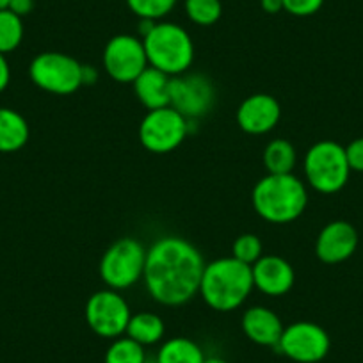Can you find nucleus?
<instances>
[{"instance_id":"f257e3e1","label":"nucleus","mask_w":363,"mask_h":363,"mask_svg":"<svg viewBox=\"0 0 363 363\" xmlns=\"http://www.w3.org/2000/svg\"><path fill=\"white\" fill-rule=\"evenodd\" d=\"M203 269L205 260L194 244L182 237L166 235L146 250L143 280L157 303L180 306L200 292Z\"/></svg>"},{"instance_id":"f03ea898","label":"nucleus","mask_w":363,"mask_h":363,"mask_svg":"<svg viewBox=\"0 0 363 363\" xmlns=\"http://www.w3.org/2000/svg\"><path fill=\"white\" fill-rule=\"evenodd\" d=\"M253 289L251 265L223 257L205 264L198 294L216 312H233L244 305Z\"/></svg>"},{"instance_id":"7ed1b4c3","label":"nucleus","mask_w":363,"mask_h":363,"mask_svg":"<svg viewBox=\"0 0 363 363\" xmlns=\"http://www.w3.org/2000/svg\"><path fill=\"white\" fill-rule=\"evenodd\" d=\"M251 201L262 219L272 225H285L296 221L305 212L308 191L296 174L267 173L253 187Z\"/></svg>"},{"instance_id":"20e7f679","label":"nucleus","mask_w":363,"mask_h":363,"mask_svg":"<svg viewBox=\"0 0 363 363\" xmlns=\"http://www.w3.org/2000/svg\"><path fill=\"white\" fill-rule=\"evenodd\" d=\"M148 65L166 75L177 77L186 73L194 61V43L182 26L171 22H157L143 38Z\"/></svg>"},{"instance_id":"39448f33","label":"nucleus","mask_w":363,"mask_h":363,"mask_svg":"<svg viewBox=\"0 0 363 363\" xmlns=\"http://www.w3.org/2000/svg\"><path fill=\"white\" fill-rule=\"evenodd\" d=\"M303 169L312 189L323 194L344 189L351 173L345 148L335 141H319L310 146L303 160Z\"/></svg>"},{"instance_id":"423d86ee","label":"nucleus","mask_w":363,"mask_h":363,"mask_svg":"<svg viewBox=\"0 0 363 363\" xmlns=\"http://www.w3.org/2000/svg\"><path fill=\"white\" fill-rule=\"evenodd\" d=\"M146 247L134 237H123L111 244L100 260V278L107 289L125 291L143 278Z\"/></svg>"},{"instance_id":"0eeeda50","label":"nucleus","mask_w":363,"mask_h":363,"mask_svg":"<svg viewBox=\"0 0 363 363\" xmlns=\"http://www.w3.org/2000/svg\"><path fill=\"white\" fill-rule=\"evenodd\" d=\"M82 66L62 52H43L29 66V77L40 89L52 95H72L84 84Z\"/></svg>"},{"instance_id":"6e6552de","label":"nucleus","mask_w":363,"mask_h":363,"mask_svg":"<svg viewBox=\"0 0 363 363\" xmlns=\"http://www.w3.org/2000/svg\"><path fill=\"white\" fill-rule=\"evenodd\" d=\"M189 125L187 118L169 106L148 111L139 125V141L152 153H169L187 138Z\"/></svg>"},{"instance_id":"1a4fd4ad","label":"nucleus","mask_w":363,"mask_h":363,"mask_svg":"<svg viewBox=\"0 0 363 363\" xmlns=\"http://www.w3.org/2000/svg\"><path fill=\"white\" fill-rule=\"evenodd\" d=\"M130 317L128 303L113 289L95 292L86 303L87 326L102 338H120L125 335Z\"/></svg>"},{"instance_id":"9d476101","label":"nucleus","mask_w":363,"mask_h":363,"mask_svg":"<svg viewBox=\"0 0 363 363\" xmlns=\"http://www.w3.org/2000/svg\"><path fill=\"white\" fill-rule=\"evenodd\" d=\"M216 89L212 80L203 73H182L171 77L169 107L187 120H198L214 107Z\"/></svg>"},{"instance_id":"9b49d317","label":"nucleus","mask_w":363,"mask_h":363,"mask_svg":"<svg viewBox=\"0 0 363 363\" xmlns=\"http://www.w3.org/2000/svg\"><path fill=\"white\" fill-rule=\"evenodd\" d=\"M102 62L107 75L120 84H132L150 66L143 40L132 34L111 38L104 50Z\"/></svg>"},{"instance_id":"f8f14e48","label":"nucleus","mask_w":363,"mask_h":363,"mask_svg":"<svg viewBox=\"0 0 363 363\" xmlns=\"http://www.w3.org/2000/svg\"><path fill=\"white\" fill-rule=\"evenodd\" d=\"M277 347L298 363H317L328 356L331 340L323 326L299 320L285 328Z\"/></svg>"},{"instance_id":"ddd939ff","label":"nucleus","mask_w":363,"mask_h":363,"mask_svg":"<svg viewBox=\"0 0 363 363\" xmlns=\"http://www.w3.org/2000/svg\"><path fill=\"white\" fill-rule=\"evenodd\" d=\"M281 118V106L274 96L257 93L244 100L237 109V123L246 134L262 135L277 127Z\"/></svg>"},{"instance_id":"4468645a","label":"nucleus","mask_w":363,"mask_h":363,"mask_svg":"<svg viewBox=\"0 0 363 363\" xmlns=\"http://www.w3.org/2000/svg\"><path fill=\"white\" fill-rule=\"evenodd\" d=\"M253 284L265 296L280 298L285 296L296 281L294 267L278 255H262L253 265Z\"/></svg>"},{"instance_id":"2eb2a0df","label":"nucleus","mask_w":363,"mask_h":363,"mask_svg":"<svg viewBox=\"0 0 363 363\" xmlns=\"http://www.w3.org/2000/svg\"><path fill=\"white\" fill-rule=\"evenodd\" d=\"M358 247V232L347 221H331L320 230L315 255L324 264H340L352 257Z\"/></svg>"},{"instance_id":"dca6fc26","label":"nucleus","mask_w":363,"mask_h":363,"mask_svg":"<svg viewBox=\"0 0 363 363\" xmlns=\"http://www.w3.org/2000/svg\"><path fill=\"white\" fill-rule=\"evenodd\" d=\"M285 326L277 313L267 306H251L242 315V331L258 345L277 347Z\"/></svg>"},{"instance_id":"f3484780","label":"nucleus","mask_w":363,"mask_h":363,"mask_svg":"<svg viewBox=\"0 0 363 363\" xmlns=\"http://www.w3.org/2000/svg\"><path fill=\"white\" fill-rule=\"evenodd\" d=\"M171 77L160 69L148 66L138 79L132 82L139 102L148 111L162 109L169 106Z\"/></svg>"},{"instance_id":"a211bd4d","label":"nucleus","mask_w":363,"mask_h":363,"mask_svg":"<svg viewBox=\"0 0 363 363\" xmlns=\"http://www.w3.org/2000/svg\"><path fill=\"white\" fill-rule=\"evenodd\" d=\"M29 125L16 111L0 107V153L22 150L29 141Z\"/></svg>"},{"instance_id":"6ab92c4d","label":"nucleus","mask_w":363,"mask_h":363,"mask_svg":"<svg viewBox=\"0 0 363 363\" xmlns=\"http://www.w3.org/2000/svg\"><path fill=\"white\" fill-rule=\"evenodd\" d=\"M164 331H166L164 320L157 313L139 312L130 317L125 333H127L128 338L138 342V344L153 345L162 340Z\"/></svg>"},{"instance_id":"aec40b11","label":"nucleus","mask_w":363,"mask_h":363,"mask_svg":"<svg viewBox=\"0 0 363 363\" xmlns=\"http://www.w3.org/2000/svg\"><path fill=\"white\" fill-rule=\"evenodd\" d=\"M200 345L186 337H174L164 342L157 352V363H203Z\"/></svg>"},{"instance_id":"412c9836","label":"nucleus","mask_w":363,"mask_h":363,"mask_svg":"<svg viewBox=\"0 0 363 363\" xmlns=\"http://www.w3.org/2000/svg\"><path fill=\"white\" fill-rule=\"evenodd\" d=\"M298 162V152L287 139H274L264 150V166L271 174L292 173Z\"/></svg>"},{"instance_id":"4be33fe9","label":"nucleus","mask_w":363,"mask_h":363,"mask_svg":"<svg viewBox=\"0 0 363 363\" xmlns=\"http://www.w3.org/2000/svg\"><path fill=\"white\" fill-rule=\"evenodd\" d=\"M23 40V22L9 9L0 11V54L16 50Z\"/></svg>"},{"instance_id":"5701e85b","label":"nucleus","mask_w":363,"mask_h":363,"mask_svg":"<svg viewBox=\"0 0 363 363\" xmlns=\"http://www.w3.org/2000/svg\"><path fill=\"white\" fill-rule=\"evenodd\" d=\"M104 363H146L145 345L128 337L114 338L107 349Z\"/></svg>"},{"instance_id":"b1692460","label":"nucleus","mask_w":363,"mask_h":363,"mask_svg":"<svg viewBox=\"0 0 363 363\" xmlns=\"http://www.w3.org/2000/svg\"><path fill=\"white\" fill-rule=\"evenodd\" d=\"M186 13L196 26H214L223 15L221 0H186Z\"/></svg>"},{"instance_id":"393cba45","label":"nucleus","mask_w":363,"mask_h":363,"mask_svg":"<svg viewBox=\"0 0 363 363\" xmlns=\"http://www.w3.org/2000/svg\"><path fill=\"white\" fill-rule=\"evenodd\" d=\"M128 8L139 18L160 20L173 11L177 0H127Z\"/></svg>"},{"instance_id":"a878e982","label":"nucleus","mask_w":363,"mask_h":363,"mask_svg":"<svg viewBox=\"0 0 363 363\" xmlns=\"http://www.w3.org/2000/svg\"><path fill=\"white\" fill-rule=\"evenodd\" d=\"M262 240L255 233H242L233 240L232 257L247 265H253L262 257Z\"/></svg>"},{"instance_id":"bb28decb","label":"nucleus","mask_w":363,"mask_h":363,"mask_svg":"<svg viewBox=\"0 0 363 363\" xmlns=\"http://www.w3.org/2000/svg\"><path fill=\"white\" fill-rule=\"evenodd\" d=\"M323 4L324 0H284V11L294 16H312Z\"/></svg>"},{"instance_id":"cd10ccee","label":"nucleus","mask_w":363,"mask_h":363,"mask_svg":"<svg viewBox=\"0 0 363 363\" xmlns=\"http://www.w3.org/2000/svg\"><path fill=\"white\" fill-rule=\"evenodd\" d=\"M345 157H347L351 171L363 173V138H358L349 143L347 148H345Z\"/></svg>"},{"instance_id":"c85d7f7f","label":"nucleus","mask_w":363,"mask_h":363,"mask_svg":"<svg viewBox=\"0 0 363 363\" xmlns=\"http://www.w3.org/2000/svg\"><path fill=\"white\" fill-rule=\"evenodd\" d=\"M8 9L15 13V15H18L20 18H23V16H27L34 9V0H11Z\"/></svg>"},{"instance_id":"c756f323","label":"nucleus","mask_w":363,"mask_h":363,"mask_svg":"<svg viewBox=\"0 0 363 363\" xmlns=\"http://www.w3.org/2000/svg\"><path fill=\"white\" fill-rule=\"evenodd\" d=\"M9 80H11V68L6 55L0 54V93L9 86Z\"/></svg>"},{"instance_id":"7c9ffc66","label":"nucleus","mask_w":363,"mask_h":363,"mask_svg":"<svg viewBox=\"0 0 363 363\" xmlns=\"http://www.w3.org/2000/svg\"><path fill=\"white\" fill-rule=\"evenodd\" d=\"M260 6L269 15H277L284 9V0H260Z\"/></svg>"},{"instance_id":"2f4dec72","label":"nucleus","mask_w":363,"mask_h":363,"mask_svg":"<svg viewBox=\"0 0 363 363\" xmlns=\"http://www.w3.org/2000/svg\"><path fill=\"white\" fill-rule=\"evenodd\" d=\"M99 79V73L95 72L93 66H82V80L84 84H93Z\"/></svg>"},{"instance_id":"473e14b6","label":"nucleus","mask_w":363,"mask_h":363,"mask_svg":"<svg viewBox=\"0 0 363 363\" xmlns=\"http://www.w3.org/2000/svg\"><path fill=\"white\" fill-rule=\"evenodd\" d=\"M203 363H228V362L223 358H219V356H211V358H205Z\"/></svg>"},{"instance_id":"72a5a7b5","label":"nucleus","mask_w":363,"mask_h":363,"mask_svg":"<svg viewBox=\"0 0 363 363\" xmlns=\"http://www.w3.org/2000/svg\"><path fill=\"white\" fill-rule=\"evenodd\" d=\"M9 2H11V0H0V11H2V9H8Z\"/></svg>"}]
</instances>
